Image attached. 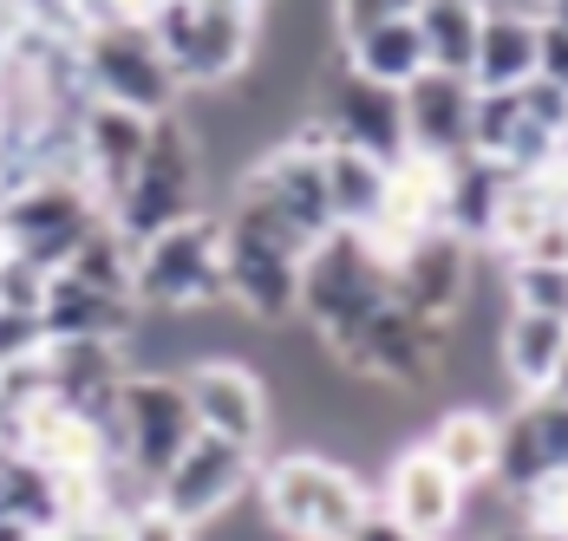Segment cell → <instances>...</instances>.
Segmentation results:
<instances>
[{"label": "cell", "mask_w": 568, "mask_h": 541, "mask_svg": "<svg viewBox=\"0 0 568 541\" xmlns=\"http://www.w3.org/2000/svg\"><path fill=\"white\" fill-rule=\"evenodd\" d=\"M504 294L516 314L568 320V262H504Z\"/></svg>", "instance_id": "f1b7e54d"}, {"label": "cell", "mask_w": 568, "mask_h": 541, "mask_svg": "<svg viewBox=\"0 0 568 541\" xmlns=\"http://www.w3.org/2000/svg\"><path fill=\"white\" fill-rule=\"evenodd\" d=\"M235 190L262 196V203H268V210H275L301 242H307V248L334 235V203H327V137H321L307 118L248 163Z\"/></svg>", "instance_id": "ba28073f"}, {"label": "cell", "mask_w": 568, "mask_h": 541, "mask_svg": "<svg viewBox=\"0 0 568 541\" xmlns=\"http://www.w3.org/2000/svg\"><path fill=\"white\" fill-rule=\"evenodd\" d=\"M255 496L268 529L287 541H346L373 509V489L321 450H287L268 470H255Z\"/></svg>", "instance_id": "3957f363"}, {"label": "cell", "mask_w": 568, "mask_h": 541, "mask_svg": "<svg viewBox=\"0 0 568 541\" xmlns=\"http://www.w3.org/2000/svg\"><path fill=\"white\" fill-rule=\"evenodd\" d=\"M79 79H85L92 105H118L138 111V118H171L176 99H183L151 27H92L79 40Z\"/></svg>", "instance_id": "52a82bcc"}, {"label": "cell", "mask_w": 568, "mask_h": 541, "mask_svg": "<svg viewBox=\"0 0 568 541\" xmlns=\"http://www.w3.org/2000/svg\"><path fill=\"white\" fill-rule=\"evenodd\" d=\"M307 124L327 144H341V151H366V157H379V163H405V111H398V92L359 79V72H346V65H334L314 85Z\"/></svg>", "instance_id": "7c38bea8"}, {"label": "cell", "mask_w": 568, "mask_h": 541, "mask_svg": "<svg viewBox=\"0 0 568 541\" xmlns=\"http://www.w3.org/2000/svg\"><path fill=\"white\" fill-rule=\"evenodd\" d=\"M301 262H307V242H301L262 196L235 190V203H229V216H223L229 300L262 326L301 320Z\"/></svg>", "instance_id": "6da1fadb"}, {"label": "cell", "mask_w": 568, "mask_h": 541, "mask_svg": "<svg viewBox=\"0 0 568 541\" xmlns=\"http://www.w3.org/2000/svg\"><path fill=\"white\" fill-rule=\"evenodd\" d=\"M523 541H556V535H529V529H523Z\"/></svg>", "instance_id": "f35d334b"}, {"label": "cell", "mask_w": 568, "mask_h": 541, "mask_svg": "<svg viewBox=\"0 0 568 541\" xmlns=\"http://www.w3.org/2000/svg\"><path fill=\"white\" fill-rule=\"evenodd\" d=\"M53 339H47V326L33 307H0V366H20V359H33V353H47Z\"/></svg>", "instance_id": "4dcf8cb0"}, {"label": "cell", "mask_w": 568, "mask_h": 541, "mask_svg": "<svg viewBox=\"0 0 568 541\" xmlns=\"http://www.w3.org/2000/svg\"><path fill=\"white\" fill-rule=\"evenodd\" d=\"M118 541H196V529H190V522H176L158 496H144L138 509H124V535H118Z\"/></svg>", "instance_id": "d6a6232c"}, {"label": "cell", "mask_w": 568, "mask_h": 541, "mask_svg": "<svg viewBox=\"0 0 568 541\" xmlns=\"http://www.w3.org/2000/svg\"><path fill=\"white\" fill-rule=\"evenodd\" d=\"M346 541H418V535H412V529H398L393 516H386V509L373 502V509H366V522H359V529H353Z\"/></svg>", "instance_id": "e575fe53"}, {"label": "cell", "mask_w": 568, "mask_h": 541, "mask_svg": "<svg viewBox=\"0 0 568 541\" xmlns=\"http://www.w3.org/2000/svg\"><path fill=\"white\" fill-rule=\"evenodd\" d=\"M151 40L183 92H223L262 53V0H164Z\"/></svg>", "instance_id": "7a4b0ae2"}, {"label": "cell", "mask_w": 568, "mask_h": 541, "mask_svg": "<svg viewBox=\"0 0 568 541\" xmlns=\"http://www.w3.org/2000/svg\"><path fill=\"white\" fill-rule=\"evenodd\" d=\"M144 144H151V118L118 111V105L79 111V183L92 190L99 210H112L118 196H124V183L144 163Z\"/></svg>", "instance_id": "d6986e66"}, {"label": "cell", "mask_w": 568, "mask_h": 541, "mask_svg": "<svg viewBox=\"0 0 568 541\" xmlns=\"http://www.w3.org/2000/svg\"><path fill=\"white\" fill-rule=\"evenodd\" d=\"M138 300L131 294H99V287H79L65 274H47V300H40V326L47 339H99V346H124L138 333Z\"/></svg>", "instance_id": "ffe728a7"}, {"label": "cell", "mask_w": 568, "mask_h": 541, "mask_svg": "<svg viewBox=\"0 0 568 541\" xmlns=\"http://www.w3.org/2000/svg\"><path fill=\"white\" fill-rule=\"evenodd\" d=\"M341 65L359 72V79H373V85L405 92V85L425 72V40H418L412 20H386V27H366V33L341 40Z\"/></svg>", "instance_id": "484cf974"}, {"label": "cell", "mask_w": 568, "mask_h": 541, "mask_svg": "<svg viewBox=\"0 0 568 541\" xmlns=\"http://www.w3.org/2000/svg\"><path fill=\"white\" fill-rule=\"evenodd\" d=\"M33 541H59V535H33Z\"/></svg>", "instance_id": "ab89813d"}, {"label": "cell", "mask_w": 568, "mask_h": 541, "mask_svg": "<svg viewBox=\"0 0 568 541\" xmlns=\"http://www.w3.org/2000/svg\"><path fill=\"white\" fill-rule=\"evenodd\" d=\"M516 516H523L529 535L568 541V477H549V483H536L529 496H516Z\"/></svg>", "instance_id": "f546056e"}, {"label": "cell", "mask_w": 568, "mask_h": 541, "mask_svg": "<svg viewBox=\"0 0 568 541\" xmlns=\"http://www.w3.org/2000/svg\"><path fill=\"white\" fill-rule=\"evenodd\" d=\"M183 398H190V418L203 437H223L242 450H262L268 425H275V398L268 379L255 366H235V359H196L183 372Z\"/></svg>", "instance_id": "9a60e30c"}, {"label": "cell", "mask_w": 568, "mask_h": 541, "mask_svg": "<svg viewBox=\"0 0 568 541\" xmlns=\"http://www.w3.org/2000/svg\"><path fill=\"white\" fill-rule=\"evenodd\" d=\"M484 13H490V0H425V7L412 13V27H418V40H425V65L470 79Z\"/></svg>", "instance_id": "4316f807"}, {"label": "cell", "mask_w": 568, "mask_h": 541, "mask_svg": "<svg viewBox=\"0 0 568 541\" xmlns=\"http://www.w3.org/2000/svg\"><path fill=\"white\" fill-rule=\"evenodd\" d=\"M398 111H405V157H425V163L470 157V111H477V85L470 79L425 65L398 92Z\"/></svg>", "instance_id": "e0dca14e"}, {"label": "cell", "mask_w": 568, "mask_h": 541, "mask_svg": "<svg viewBox=\"0 0 568 541\" xmlns=\"http://www.w3.org/2000/svg\"><path fill=\"white\" fill-rule=\"evenodd\" d=\"M497 437H504V418H497V411H484V405H452V411H438V425L418 437V443H425L464 489H484V483H497Z\"/></svg>", "instance_id": "7402d4cb"}, {"label": "cell", "mask_w": 568, "mask_h": 541, "mask_svg": "<svg viewBox=\"0 0 568 541\" xmlns=\"http://www.w3.org/2000/svg\"><path fill=\"white\" fill-rule=\"evenodd\" d=\"M542 398H562V405H568V353H562V366H556V379H549V391H542Z\"/></svg>", "instance_id": "8d00e7d4"}, {"label": "cell", "mask_w": 568, "mask_h": 541, "mask_svg": "<svg viewBox=\"0 0 568 541\" xmlns=\"http://www.w3.org/2000/svg\"><path fill=\"white\" fill-rule=\"evenodd\" d=\"M445 339H452V326H425L418 314H405L398 300H386L334 353V366L366 385H386V391H418V385H432L445 372Z\"/></svg>", "instance_id": "8fae6325"}, {"label": "cell", "mask_w": 568, "mask_h": 541, "mask_svg": "<svg viewBox=\"0 0 568 541\" xmlns=\"http://www.w3.org/2000/svg\"><path fill=\"white\" fill-rule=\"evenodd\" d=\"M262 7H268V0H262Z\"/></svg>", "instance_id": "60d3db41"}, {"label": "cell", "mask_w": 568, "mask_h": 541, "mask_svg": "<svg viewBox=\"0 0 568 541\" xmlns=\"http://www.w3.org/2000/svg\"><path fill=\"white\" fill-rule=\"evenodd\" d=\"M568 353V320H549V314H504L497 326V366H504V379L523 391V398H542L549 379H556V366H562Z\"/></svg>", "instance_id": "603a6c76"}, {"label": "cell", "mask_w": 568, "mask_h": 541, "mask_svg": "<svg viewBox=\"0 0 568 541\" xmlns=\"http://www.w3.org/2000/svg\"><path fill=\"white\" fill-rule=\"evenodd\" d=\"M470 280H477V248L457 242L452 228H432L418 242H405L393 255V300L425 326H457L470 307Z\"/></svg>", "instance_id": "5bb4252c"}, {"label": "cell", "mask_w": 568, "mask_h": 541, "mask_svg": "<svg viewBox=\"0 0 568 541\" xmlns=\"http://www.w3.org/2000/svg\"><path fill=\"white\" fill-rule=\"evenodd\" d=\"M99 222H105V210H99L92 190L72 183V176H33L27 190H13V196L0 203V228H7L13 255L33 262L40 274L65 268L72 248H79Z\"/></svg>", "instance_id": "30bf717a"}, {"label": "cell", "mask_w": 568, "mask_h": 541, "mask_svg": "<svg viewBox=\"0 0 568 541\" xmlns=\"http://www.w3.org/2000/svg\"><path fill=\"white\" fill-rule=\"evenodd\" d=\"M536 53H542V20L523 7H490L484 33H477V59H470V85L477 92H523L536 79Z\"/></svg>", "instance_id": "44dd1931"}, {"label": "cell", "mask_w": 568, "mask_h": 541, "mask_svg": "<svg viewBox=\"0 0 568 541\" xmlns=\"http://www.w3.org/2000/svg\"><path fill=\"white\" fill-rule=\"evenodd\" d=\"M504 190H510V170L490 157H457L445 163V228L470 248H490V228L504 210Z\"/></svg>", "instance_id": "cb8c5ba5"}, {"label": "cell", "mask_w": 568, "mask_h": 541, "mask_svg": "<svg viewBox=\"0 0 568 541\" xmlns=\"http://www.w3.org/2000/svg\"><path fill=\"white\" fill-rule=\"evenodd\" d=\"M464 496H470V489L457 483L425 443H405V450H393L386 483H379L373 502L393 516L398 529H412L418 541H452L457 529H464Z\"/></svg>", "instance_id": "2e32d148"}, {"label": "cell", "mask_w": 568, "mask_h": 541, "mask_svg": "<svg viewBox=\"0 0 568 541\" xmlns=\"http://www.w3.org/2000/svg\"><path fill=\"white\" fill-rule=\"evenodd\" d=\"M536 79L568 92V33L562 27H542V53H536Z\"/></svg>", "instance_id": "836d02e7"}, {"label": "cell", "mask_w": 568, "mask_h": 541, "mask_svg": "<svg viewBox=\"0 0 568 541\" xmlns=\"http://www.w3.org/2000/svg\"><path fill=\"white\" fill-rule=\"evenodd\" d=\"M131 300L138 314H190L229 300L223 280V216H190L151 235L131 255Z\"/></svg>", "instance_id": "8992f818"}, {"label": "cell", "mask_w": 568, "mask_h": 541, "mask_svg": "<svg viewBox=\"0 0 568 541\" xmlns=\"http://www.w3.org/2000/svg\"><path fill=\"white\" fill-rule=\"evenodd\" d=\"M549 477H568V405L562 398H516L497 437V489L529 496Z\"/></svg>", "instance_id": "ac0fdd59"}, {"label": "cell", "mask_w": 568, "mask_h": 541, "mask_svg": "<svg viewBox=\"0 0 568 541\" xmlns=\"http://www.w3.org/2000/svg\"><path fill=\"white\" fill-rule=\"evenodd\" d=\"M425 0H334V27H341V40L353 33H366V27H386V20H412Z\"/></svg>", "instance_id": "1f68e13d"}, {"label": "cell", "mask_w": 568, "mask_h": 541, "mask_svg": "<svg viewBox=\"0 0 568 541\" xmlns=\"http://www.w3.org/2000/svg\"><path fill=\"white\" fill-rule=\"evenodd\" d=\"M536 20H542V27H562V33H568V0H536Z\"/></svg>", "instance_id": "d590c367"}, {"label": "cell", "mask_w": 568, "mask_h": 541, "mask_svg": "<svg viewBox=\"0 0 568 541\" xmlns=\"http://www.w3.org/2000/svg\"><path fill=\"white\" fill-rule=\"evenodd\" d=\"M0 541H33V529H27V522H13V516H0Z\"/></svg>", "instance_id": "74e56055"}, {"label": "cell", "mask_w": 568, "mask_h": 541, "mask_svg": "<svg viewBox=\"0 0 568 541\" xmlns=\"http://www.w3.org/2000/svg\"><path fill=\"white\" fill-rule=\"evenodd\" d=\"M190 437H196V418H190L183 379H171V372H131V379L118 385L112 443H118V463H124L138 483L158 489V477L183 457Z\"/></svg>", "instance_id": "9c48e42d"}, {"label": "cell", "mask_w": 568, "mask_h": 541, "mask_svg": "<svg viewBox=\"0 0 568 541\" xmlns=\"http://www.w3.org/2000/svg\"><path fill=\"white\" fill-rule=\"evenodd\" d=\"M131 242L118 235L112 222H99L79 248H72V262H65V280H79V287H99V294H131Z\"/></svg>", "instance_id": "83f0119b"}, {"label": "cell", "mask_w": 568, "mask_h": 541, "mask_svg": "<svg viewBox=\"0 0 568 541\" xmlns=\"http://www.w3.org/2000/svg\"><path fill=\"white\" fill-rule=\"evenodd\" d=\"M386 300H393V262L366 235L334 228L327 242L307 248V262H301V320L314 326V339L327 353H341Z\"/></svg>", "instance_id": "277c9868"}, {"label": "cell", "mask_w": 568, "mask_h": 541, "mask_svg": "<svg viewBox=\"0 0 568 541\" xmlns=\"http://www.w3.org/2000/svg\"><path fill=\"white\" fill-rule=\"evenodd\" d=\"M196 190H203V131H196L183 111L151 118L144 163H138V176L124 183V196L105 210V222H112L131 248H144L151 235H164V228H176V222L203 216Z\"/></svg>", "instance_id": "5b68a950"}, {"label": "cell", "mask_w": 568, "mask_h": 541, "mask_svg": "<svg viewBox=\"0 0 568 541\" xmlns=\"http://www.w3.org/2000/svg\"><path fill=\"white\" fill-rule=\"evenodd\" d=\"M255 450H242V443H223V437H190L183 443V457H176L171 470L158 477V502L171 509L176 522H190V529H203V522H216V516H229L242 496H248V483H255Z\"/></svg>", "instance_id": "4fadbf2b"}, {"label": "cell", "mask_w": 568, "mask_h": 541, "mask_svg": "<svg viewBox=\"0 0 568 541\" xmlns=\"http://www.w3.org/2000/svg\"><path fill=\"white\" fill-rule=\"evenodd\" d=\"M386 183H393V163L327 144V203H334V228L366 235V228L379 222V210H386Z\"/></svg>", "instance_id": "d4e9b609"}]
</instances>
